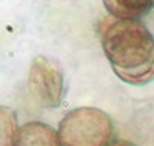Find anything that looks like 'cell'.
Masks as SVG:
<instances>
[{
  "mask_svg": "<svg viewBox=\"0 0 154 146\" xmlns=\"http://www.w3.org/2000/svg\"><path fill=\"white\" fill-rule=\"evenodd\" d=\"M28 89L34 102L42 108L53 109L60 106L66 92V85L59 63L49 57H35L28 72Z\"/></svg>",
  "mask_w": 154,
  "mask_h": 146,
  "instance_id": "cell-3",
  "label": "cell"
},
{
  "mask_svg": "<svg viewBox=\"0 0 154 146\" xmlns=\"http://www.w3.org/2000/svg\"><path fill=\"white\" fill-rule=\"evenodd\" d=\"M57 132L63 146H108L116 140V123L105 111L80 106L65 114Z\"/></svg>",
  "mask_w": 154,
  "mask_h": 146,
  "instance_id": "cell-2",
  "label": "cell"
},
{
  "mask_svg": "<svg viewBox=\"0 0 154 146\" xmlns=\"http://www.w3.org/2000/svg\"><path fill=\"white\" fill-rule=\"evenodd\" d=\"M16 146H63L59 132L43 122H26L19 129Z\"/></svg>",
  "mask_w": 154,
  "mask_h": 146,
  "instance_id": "cell-4",
  "label": "cell"
},
{
  "mask_svg": "<svg viewBox=\"0 0 154 146\" xmlns=\"http://www.w3.org/2000/svg\"><path fill=\"white\" fill-rule=\"evenodd\" d=\"M108 146H136V144H134V143H131V141H128V140L116 138V140H112Z\"/></svg>",
  "mask_w": 154,
  "mask_h": 146,
  "instance_id": "cell-7",
  "label": "cell"
},
{
  "mask_svg": "<svg viewBox=\"0 0 154 146\" xmlns=\"http://www.w3.org/2000/svg\"><path fill=\"white\" fill-rule=\"evenodd\" d=\"M103 6L116 20H142L154 9L151 0H105Z\"/></svg>",
  "mask_w": 154,
  "mask_h": 146,
  "instance_id": "cell-5",
  "label": "cell"
},
{
  "mask_svg": "<svg viewBox=\"0 0 154 146\" xmlns=\"http://www.w3.org/2000/svg\"><path fill=\"white\" fill-rule=\"evenodd\" d=\"M102 49L122 82L143 86L154 82V35L139 20H114L102 32Z\"/></svg>",
  "mask_w": 154,
  "mask_h": 146,
  "instance_id": "cell-1",
  "label": "cell"
},
{
  "mask_svg": "<svg viewBox=\"0 0 154 146\" xmlns=\"http://www.w3.org/2000/svg\"><path fill=\"white\" fill-rule=\"evenodd\" d=\"M0 146H16L19 126H17V117L16 112L8 106L0 108Z\"/></svg>",
  "mask_w": 154,
  "mask_h": 146,
  "instance_id": "cell-6",
  "label": "cell"
}]
</instances>
